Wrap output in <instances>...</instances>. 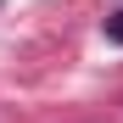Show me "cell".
I'll use <instances>...</instances> for the list:
<instances>
[{
    "label": "cell",
    "instance_id": "1",
    "mask_svg": "<svg viewBox=\"0 0 123 123\" xmlns=\"http://www.w3.org/2000/svg\"><path fill=\"white\" fill-rule=\"evenodd\" d=\"M106 39H112V45H123V11H112V17H106Z\"/></svg>",
    "mask_w": 123,
    "mask_h": 123
}]
</instances>
